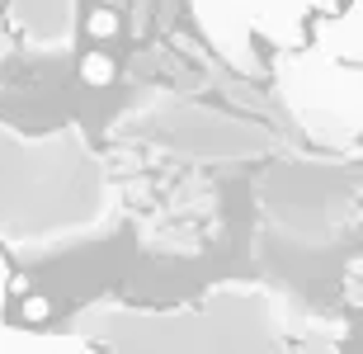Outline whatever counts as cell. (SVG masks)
Masks as SVG:
<instances>
[{
  "label": "cell",
  "mask_w": 363,
  "mask_h": 354,
  "mask_svg": "<svg viewBox=\"0 0 363 354\" xmlns=\"http://www.w3.org/2000/svg\"><path fill=\"white\" fill-rule=\"evenodd\" d=\"M113 218L104 165L76 128L24 137L0 123V241L52 250L104 232Z\"/></svg>",
  "instance_id": "1"
},
{
  "label": "cell",
  "mask_w": 363,
  "mask_h": 354,
  "mask_svg": "<svg viewBox=\"0 0 363 354\" xmlns=\"http://www.w3.org/2000/svg\"><path fill=\"white\" fill-rule=\"evenodd\" d=\"M104 354H279L283 336L259 293H213L199 307H85L76 316Z\"/></svg>",
  "instance_id": "2"
},
{
  "label": "cell",
  "mask_w": 363,
  "mask_h": 354,
  "mask_svg": "<svg viewBox=\"0 0 363 354\" xmlns=\"http://www.w3.org/2000/svg\"><path fill=\"white\" fill-rule=\"evenodd\" d=\"M359 179L350 165L316 156H274L259 175V208L288 241H330L354 218Z\"/></svg>",
  "instance_id": "3"
},
{
  "label": "cell",
  "mask_w": 363,
  "mask_h": 354,
  "mask_svg": "<svg viewBox=\"0 0 363 354\" xmlns=\"http://www.w3.org/2000/svg\"><path fill=\"white\" fill-rule=\"evenodd\" d=\"M133 128L147 142L189 161H274L279 151V137L269 128L236 118V114L203 109V104H165V109L133 118Z\"/></svg>",
  "instance_id": "4"
},
{
  "label": "cell",
  "mask_w": 363,
  "mask_h": 354,
  "mask_svg": "<svg viewBox=\"0 0 363 354\" xmlns=\"http://www.w3.org/2000/svg\"><path fill=\"white\" fill-rule=\"evenodd\" d=\"M5 24L24 43H33L43 52H57L71 43L76 0H5Z\"/></svg>",
  "instance_id": "5"
},
{
  "label": "cell",
  "mask_w": 363,
  "mask_h": 354,
  "mask_svg": "<svg viewBox=\"0 0 363 354\" xmlns=\"http://www.w3.org/2000/svg\"><path fill=\"white\" fill-rule=\"evenodd\" d=\"M5 57H10V24H5V10H0V67H5Z\"/></svg>",
  "instance_id": "6"
}]
</instances>
